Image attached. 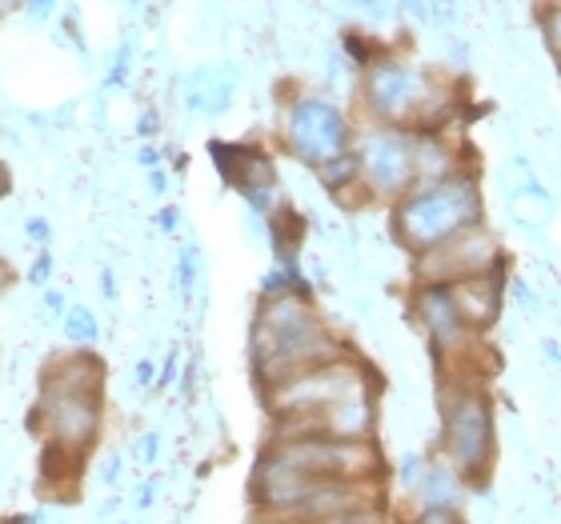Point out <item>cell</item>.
I'll list each match as a JSON object with an SVG mask.
<instances>
[{
    "mask_svg": "<svg viewBox=\"0 0 561 524\" xmlns=\"http://www.w3.org/2000/svg\"><path fill=\"white\" fill-rule=\"evenodd\" d=\"M277 436H333V441H377L381 420V376L362 357L313 364L270 388Z\"/></svg>",
    "mask_w": 561,
    "mask_h": 524,
    "instance_id": "cell-1",
    "label": "cell"
},
{
    "mask_svg": "<svg viewBox=\"0 0 561 524\" xmlns=\"http://www.w3.org/2000/svg\"><path fill=\"white\" fill-rule=\"evenodd\" d=\"M345 345L333 337L325 316L317 313L309 296H261V308L253 316V337H249V357L257 369V381L277 388L280 381L313 369V364L345 357Z\"/></svg>",
    "mask_w": 561,
    "mask_h": 524,
    "instance_id": "cell-2",
    "label": "cell"
},
{
    "mask_svg": "<svg viewBox=\"0 0 561 524\" xmlns=\"http://www.w3.org/2000/svg\"><path fill=\"white\" fill-rule=\"evenodd\" d=\"M433 453L469 480V489L490 492L497 456H502V424L490 381H437V429Z\"/></svg>",
    "mask_w": 561,
    "mask_h": 524,
    "instance_id": "cell-3",
    "label": "cell"
},
{
    "mask_svg": "<svg viewBox=\"0 0 561 524\" xmlns=\"http://www.w3.org/2000/svg\"><path fill=\"white\" fill-rule=\"evenodd\" d=\"M362 108L369 125L449 129V120L457 117V89L430 65L386 48L362 69Z\"/></svg>",
    "mask_w": 561,
    "mask_h": 524,
    "instance_id": "cell-4",
    "label": "cell"
},
{
    "mask_svg": "<svg viewBox=\"0 0 561 524\" xmlns=\"http://www.w3.org/2000/svg\"><path fill=\"white\" fill-rule=\"evenodd\" d=\"M485 188L473 168L437 181V185H417L413 193L389 205V229L398 236V245L410 257H425L457 233H466L473 224H485Z\"/></svg>",
    "mask_w": 561,
    "mask_h": 524,
    "instance_id": "cell-5",
    "label": "cell"
},
{
    "mask_svg": "<svg viewBox=\"0 0 561 524\" xmlns=\"http://www.w3.org/2000/svg\"><path fill=\"white\" fill-rule=\"evenodd\" d=\"M353 152L362 164L365 197L377 205H398L405 193L417 188V129L365 125Z\"/></svg>",
    "mask_w": 561,
    "mask_h": 524,
    "instance_id": "cell-6",
    "label": "cell"
},
{
    "mask_svg": "<svg viewBox=\"0 0 561 524\" xmlns=\"http://www.w3.org/2000/svg\"><path fill=\"white\" fill-rule=\"evenodd\" d=\"M280 132H285V144H289L293 156L309 168H325L357 144L350 117L329 96H297L285 108V129Z\"/></svg>",
    "mask_w": 561,
    "mask_h": 524,
    "instance_id": "cell-7",
    "label": "cell"
},
{
    "mask_svg": "<svg viewBox=\"0 0 561 524\" xmlns=\"http://www.w3.org/2000/svg\"><path fill=\"white\" fill-rule=\"evenodd\" d=\"M497 268H510V253L485 221L457 233L454 241H445L425 257H413V284H457V280L497 272Z\"/></svg>",
    "mask_w": 561,
    "mask_h": 524,
    "instance_id": "cell-8",
    "label": "cell"
},
{
    "mask_svg": "<svg viewBox=\"0 0 561 524\" xmlns=\"http://www.w3.org/2000/svg\"><path fill=\"white\" fill-rule=\"evenodd\" d=\"M454 292V304L461 321H466L473 333L490 337L493 325L502 321L505 301H510V268H497V272H485V277H469L449 284Z\"/></svg>",
    "mask_w": 561,
    "mask_h": 524,
    "instance_id": "cell-9",
    "label": "cell"
},
{
    "mask_svg": "<svg viewBox=\"0 0 561 524\" xmlns=\"http://www.w3.org/2000/svg\"><path fill=\"white\" fill-rule=\"evenodd\" d=\"M478 492L469 489V480L457 473L454 465H445L442 456L430 449V465H425V477H421L417 492L410 501L398 504L393 516H410V513H430V509H454V513H469V501Z\"/></svg>",
    "mask_w": 561,
    "mask_h": 524,
    "instance_id": "cell-10",
    "label": "cell"
},
{
    "mask_svg": "<svg viewBox=\"0 0 561 524\" xmlns=\"http://www.w3.org/2000/svg\"><path fill=\"white\" fill-rule=\"evenodd\" d=\"M213 161H217L221 176L241 193V197H245V193H257V188H277V164L270 161L265 149L213 140Z\"/></svg>",
    "mask_w": 561,
    "mask_h": 524,
    "instance_id": "cell-11",
    "label": "cell"
},
{
    "mask_svg": "<svg viewBox=\"0 0 561 524\" xmlns=\"http://www.w3.org/2000/svg\"><path fill=\"white\" fill-rule=\"evenodd\" d=\"M213 77H217V69L193 72V84H188V105L201 108V113H209V117H217V113H225L229 101H233L237 81H213Z\"/></svg>",
    "mask_w": 561,
    "mask_h": 524,
    "instance_id": "cell-12",
    "label": "cell"
},
{
    "mask_svg": "<svg viewBox=\"0 0 561 524\" xmlns=\"http://www.w3.org/2000/svg\"><path fill=\"white\" fill-rule=\"evenodd\" d=\"M541 36L561 69V0H541Z\"/></svg>",
    "mask_w": 561,
    "mask_h": 524,
    "instance_id": "cell-13",
    "label": "cell"
},
{
    "mask_svg": "<svg viewBox=\"0 0 561 524\" xmlns=\"http://www.w3.org/2000/svg\"><path fill=\"white\" fill-rule=\"evenodd\" d=\"M65 328H69V337L72 340H81V345H89V340H96V316L89 313V308H72L69 321H65Z\"/></svg>",
    "mask_w": 561,
    "mask_h": 524,
    "instance_id": "cell-14",
    "label": "cell"
},
{
    "mask_svg": "<svg viewBox=\"0 0 561 524\" xmlns=\"http://www.w3.org/2000/svg\"><path fill=\"white\" fill-rule=\"evenodd\" d=\"M398 524H469V516L466 513H454V509H430V513L398 516Z\"/></svg>",
    "mask_w": 561,
    "mask_h": 524,
    "instance_id": "cell-15",
    "label": "cell"
},
{
    "mask_svg": "<svg viewBox=\"0 0 561 524\" xmlns=\"http://www.w3.org/2000/svg\"><path fill=\"white\" fill-rule=\"evenodd\" d=\"M425 12H430V21L449 28V24L457 21V0H425Z\"/></svg>",
    "mask_w": 561,
    "mask_h": 524,
    "instance_id": "cell-16",
    "label": "cell"
},
{
    "mask_svg": "<svg viewBox=\"0 0 561 524\" xmlns=\"http://www.w3.org/2000/svg\"><path fill=\"white\" fill-rule=\"evenodd\" d=\"M193 284H197V253L188 248L185 257H181V289H185V296L193 292Z\"/></svg>",
    "mask_w": 561,
    "mask_h": 524,
    "instance_id": "cell-17",
    "label": "cell"
},
{
    "mask_svg": "<svg viewBox=\"0 0 561 524\" xmlns=\"http://www.w3.org/2000/svg\"><path fill=\"white\" fill-rule=\"evenodd\" d=\"M345 4H350L353 12H362V16H386L389 12V0H345Z\"/></svg>",
    "mask_w": 561,
    "mask_h": 524,
    "instance_id": "cell-18",
    "label": "cell"
},
{
    "mask_svg": "<svg viewBox=\"0 0 561 524\" xmlns=\"http://www.w3.org/2000/svg\"><path fill=\"white\" fill-rule=\"evenodd\" d=\"M129 57H133V48L121 45L117 60H113V69H108V84H125V72H129Z\"/></svg>",
    "mask_w": 561,
    "mask_h": 524,
    "instance_id": "cell-19",
    "label": "cell"
},
{
    "mask_svg": "<svg viewBox=\"0 0 561 524\" xmlns=\"http://www.w3.org/2000/svg\"><path fill=\"white\" fill-rule=\"evenodd\" d=\"M541 357H546L553 369H561V345H558V340H553V337L541 340Z\"/></svg>",
    "mask_w": 561,
    "mask_h": 524,
    "instance_id": "cell-20",
    "label": "cell"
},
{
    "mask_svg": "<svg viewBox=\"0 0 561 524\" xmlns=\"http://www.w3.org/2000/svg\"><path fill=\"white\" fill-rule=\"evenodd\" d=\"M53 4H57V0H28V16H33V21H45L48 12H53Z\"/></svg>",
    "mask_w": 561,
    "mask_h": 524,
    "instance_id": "cell-21",
    "label": "cell"
},
{
    "mask_svg": "<svg viewBox=\"0 0 561 524\" xmlns=\"http://www.w3.org/2000/svg\"><path fill=\"white\" fill-rule=\"evenodd\" d=\"M152 369H157L152 361H140L137 364V385H152V381H157V373H152Z\"/></svg>",
    "mask_w": 561,
    "mask_h": 524,
    "instance_id": "cell-22",
    "label": "cell"
},
{
    "mask_svg": "<svg viewBox=\"0 0 561 524\" xmlns=\"http://www.w3.org/2000/svg\"><path fill=\"white\" fill-rule=\"evenodd\" d=\"M161 229H164V233H173V229H176V212L173 209L161 212Z\"/></svg>",
    "mask_w": 561,
    "mask_h": 524,
    "instance_id": "cell-23",
    "label": "cell"
},
{
    "mask_svg": "<svg viewBox=\"0 0 561 524\" xmlns=\"http://www.w3.org/2000/svg\"><path fill=\"white\" fill-rule=\"evenodd\" d=\"M101 289H105L108 296H113V292H117V280H113V272H108V268H105V272H101Z\"/></svg>",
    "mask_w": 561,
    "mask_h": 524,
    "instance_id": "cell-24",
    "label": "cell"
},
{
    "mask_svg": "<svg viewBox=\"0 0 561 524\" xmlns=\"http://www.w3.org/2000/svg\"><path fill=\"white\" fill-rule=\"evenodd\" d=\"M265 524H297V521H285V516H270Z\"/></svg>",
    "mask_w": 561,
    "mask_h": 524,
    "instance_id": "cell-25",
    "label": "cell"
}]
</instances>
